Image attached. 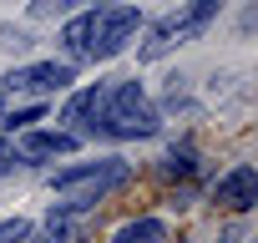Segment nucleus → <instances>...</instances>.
Returning a JSON list of instances; mask_svg holds the SVG:
<instances>
[{"label": "nucleus", "instance_id": "obj_3", "mask_svg": "<svg viewBox=\"0 0 258 243\" xmlns=\"http://www.w3.org/2000/svg\"><path fill=\"white\" fill-rule=\"evenodd\" d=\"M126 177H132V167H126L121 157H101V162H76V167L56 172L51 188H56L66 203H76V208H96V203H101L111 188H121Z\"/></svg>", "mask_w": 258, "mask_h": 243}, {"label": "nucleus", "instance_id": "obj_11", "mask_svg": "<svg viewBox=\"0 0 258 243\" xmlns=\"http://www.w3.org/2000/svg\"><path fill=\"white\" fill-rule=\"evenodd\" d=\"M76 6H86V0H31V16L46 21V16H66V11H76Z\"/></svg>", "mask_w": 258, "mask_h": 243}, {"label": "nucleus", "instance_id": "obj_10", "mask_svg": "<svg viewBox=\"0 0 258 243\" xmlns=\"http://www.w3.org/2000/svg\"><path fill=\"white\" fill-rule=\"evenodd\" d=\"M167 238V223L162 218H132L111 233V243H162Z\"/></svg>", "mask_w": 258, "mask_h": 243}, {"label": "nucleus", "instance_id": "obj_13", "mask_svg": "<svg viewBox=\"0 0 258 243\" xmlns=\"http://www.w3.org/2000/svg\"><path fill=\"white\" fill-rule=\"evenodd\" d=\"M26 238H31L26 218H6V223H0V243H26Z\"/></svg>", "mask_w": 258, "mask_h": 243}, {"label": "nucleus", "instance_id": "obj_6", "mask_svg": "<svg viewBox=\"0 0 258 243\" xmlns=\"http://www.w3.org/2000/svg\"><path fill=\"white\" fill-rule=\"evenodd\" d=\"M213 198H218V208H233V213H248V208L258 203V167L238 162L233 172H223V177H218Z\"/></svg>", "mask_w": 258, "mask_h": 243}, {"label": "nucleus", "instance_id": "obj_4", "mask_svg": "<svg viewBox=\"0 0 258 243\" xmlns=\"http://www.w3.org/2000/svg\"><path fill=\"white\" fill-rule=\"evenodd\" d=\"M142 11L137 6H91L86 11V61H111L126 51V41H137Z\"/></svg>", "mask_w": 258, "mask_h": 243}, {"label": "nucleus", "instance_id": "obj_8", "mask_svg": "<svg viewBox=\"0 0 258 243\" xmlns=\"http://www.w3.org/2000/svg\"><path fill=\"white\" fill-rule=\"evenodd\" d=\"M101 101H106V86H81V91L66 101L61 122H71V132H76V137H81V132H96V122H101Z\"/></svg>", "mask_w": 258, "mask_h": 243}, {"label": "nucleus", "instance_id": "obj_9", "mask_svg": "<svg viewBox=\"0 0 258 243\" xmlns=\"http://www.w3.org/2000/svg\"><path fill=\"white\" fill-rule=\"evenodd\" d=\"M76 142H81L76 132H36V127H26L11 152H21V157H66V152H76Z\"/></svg>", "mask_w": 258, "mask_h": 243}, {"label": "nucleus", "instance_id": "obj_7", "mask_svg": "<svg viewBox=\"0 0 258 243\" xmlns=\"http://www.w3.org/2000/svg\"><path fill=\"white\" fill-rule=\"evenodd\" d=\"M91 228V208H76V203H56L51 218H46V243H81Z\"/></svg>", "mask_w": 258, "mask_h": 243}, {"label": "nucleus", "instance_id": "obj_2", "mask_svg": "<svg viewBox=\"0 0 258 243\" xmlns=\"http://www.w3.org/2000/svg\"><path fill=\"white\" fill-rule=\"evenodd\" d=\"M223 6H228V0H187V6H177L172 16H162V21L147 31V41L137 46V56H142V61H157V56H167V51L198 41V36L218 21Z\"/></svg>", "mask_w": 258, "mask_h": 243}, {"label": "nucleus", "instance_id": "obj_12", "mask_svg": "<svg viewBox=\"0 0 258 243\" xmlns=\"http://www.w3.org/2000/svg\"><path fill=\"white\" fill-rule=\"evenodd\" d=\"M41 116H46V106L36 101V106H21V111H11V116H6V127H11V132H16V127L26 132V127H36V122H41Z\"/></svg>", "mask_w": 258, "mask_h": 243}, {"label": "nucleus", "instance_id": "obj_1", "mask_svg": "<svg viewBox=\"0 0 258 243\" xmlns=\"http://www.w3.org/2000/svg\"><path fill=\"white\" fill-rule=\"evenodd\" d=\"M157 127H162V116H157V106L147 101V91H142L137 81H116V86H106L101 122H96L101 137H152Z\"/></svg>", "mask_w": 258, "mask_h": 243}, {"label": "nucleus", "instance_id": "obj_5", "mask_svg": "<svg viewBox=\"0 0 258 243\" xmlns=\"http://www.w3.org/2000/svg\"><path fill=\"white\" fill-rule=\"evenodd\" d=\"M71 81H76L71 61H31V66H16L0 81V91H11V96H51V91H66Z\"/></svg>", "mask_w": 258, "mask_h": 243}]
</instances>
